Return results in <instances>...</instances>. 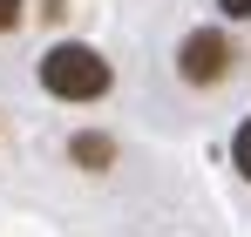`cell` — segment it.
<instances>
[{
    "label": "cell",
    "instance_id": "obj_1",
    "mask_svg": "<svg viewBox=\"0 0 251 237\" xmlns=\"http://www.w3.org/2000/svg\"><path fill=\"white\" fill-rule=\"evenodd\" d=\"M34 75H41V95H54V102H102L116 88V68L95 41H54L34 61Z\"/></svg>",
    "mask_w": 251,
    "mask_h": 237
},
{
    "label": "cell",
    "instance_id": "obj_2",
    "mask_svg": "<svg viewBox=\"0 0 251 237\" xmlns=\"http://www.w3.org/2000/svg\"><path fill=\"white\" fill-rule=\"evenodd\" d=\"M238 75V41L224 27H190L176 41V81L183 88H224Z\"/></svg>",
    "mask_w": 251,
    "mask_h": 237
},
{
    "label": "cell",
    "instance_id": "obj_3",
    "mask_svg": "<svg viewBox=\"0 0 251 237\" xmlns=\"http://www.w3.org/2000/svg\"><path fill=\"white\" fill-rule=\"evenodd\" d=\"M68 163L88 169V176L116 169V136H102V129H75V136H68Z\"/></svg>",
    "mask_w": 251,
    "mask_h": 237
},
{
    "label": "cell",
    "instance_id": "obj_4",
    "mask_svg": "<svg viewBox=\"0 0 251 237\" xmlns=\"http://www.w3.org/2000/svg\"><path fill=\"white\" fill-rule=\"evenodd\" d=\"M231 169H238V176L251 183V116L238 122V136H231Z\"/></svg>",
    "mask_w": 251,
    "mask_h": 237
},
{
    "label": "cell",
    "instance_id": "obj_5",
    "mask_svg": "<svg viewBox=\"0 0 251 237\" xmlns=\"http://www.w3.org/2000/svg\"><path fill=\"white\" fill-rule=\"evenodd\" d=\"M21 21H27V0H0V34H14Z\"/></svg>",
    "mask_w": 251,
    "mask_h": 237
},
{
    "label": "cell",
    "instance_id": "obj_6",
    "mask_svg": "<svg viewBox=\"0 0 251 237\" xmlns=\"http://www.w3.org/2000/svg\"><path fill=\"white\" fill-rule=\"evenodd\" d=\"M224 7V21H251V0H217Z\"/></svg>",
    "mask_w": 251,
    "mask_h": 237
}]
</instances>
